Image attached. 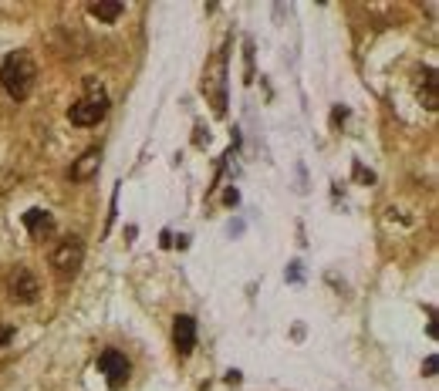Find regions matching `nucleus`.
I'll return each mask as SVG.
<instances>
[{"instance_id":"11","label":"nucleus","mask_w":439,"mask_h":391,"mask_svg":"<svg viewBox=\"0 0 439 391\" xmlns=\"http://www.w3.org/2000/svg\"><path fill=\"white\" fill-rule=\"evenodd\" d=\"M24 226H28L30 236H45L47 229L54 226V219H51V212L47 210H28L24 212Z\"/></svg>"},{"instance_id":"12","label":"nucleus","mask_w":439,"mask_h":391,"mask_svg":"<svg viewBox=\"0 0 439 391\" xmlns=\"http://www.w3.org/2000/svg\"><path fill=\"white\" fill-rule=\"evenodd\" d=\"M243 61H247V81H254V41H243Z\"/></svg>"},{"instance_id":"10","label":"nucleus","mask_w":439,"mask_h":391,"mask_svg":"<svg viewBox=\"0 0 439 391\" xmlns=\"http://www.w3.org/2000/svg\"><path fill=\"white\" fill-rule=\"evenodd\" d=\"M88 14L105 20V24H115L122 14H125V4L122 0H98V4H88Z\"/></svg>"},{"instance_id":"4","label":"nucleus","mask_w":439,"mask_h":391,"mask_svg":"<svg viewBox=\"0 0 439 391\" xmlns=\"http://www.w3.org/2000/svg\"><path fill=\"white\" fill-rule=\"evenodd\" d=\"M7 294H11V301L34 303L37 294H41V284H37V277L28 267H14V270L7 273Z\"/></svg>"},{"instance_id":"13","label":"nucleus","mask_w":439,"mask_h":391,"mask_svg":"<svg viewBox=\"0 0 439 391\" xmlns=\"http://www.w3.org/2000/svg\"><path fill=\"white\" fill-rule=\"evenodd\" d=\"M288 280H291V284H301V280H304V270H301V263H298V260L288 267Z\"/></svg>"},{"instance_id":"8","label":"nucleus","mask_w":439,"mask_h":391,"mask_svg":"<svg viewBox=\"0 0 439 391\" xmlns=\"http://www.w3.org/2000/svg\"><path fill=\"white\" fill-rule=\"evenodd\" d=\"M98 166H102V152H98V149H88L75 162V166H71V182H88L91 176L98 172Z\"/></svg>"},{"instance_id":"1","label":"nucleus","mask_w":439,"mask_h":391,"mask_svg":"<svg viewBox=\"0 0 439 391\" xmlns=\"http://www.w3.org/2000/svg\"><path fill=\"white\" fill-rule=\"evenodd\" d=\"M34 78H37V68H34V61L28 54H11L0 64V85L14 102L28 98L30 88H34Z\"/></svg>"},{"instance_id":"5","label":"nucleus","mask_w":439,"mask_h":391,"mask_svg":"<svg viewBox=\"0 0 439 391\" xmlns=\"http://www.w3.org/2000/svg\"><path fill=\"white\" fill-rule=\"evenodd\" d=\"M105 112H108V98L102 95V98H85V102L71 105L68 119H71V125H78V128H88V125H98V121L105 119Z\"/></svg>"},{"instance_id":"17","label":"nucleus","mask_w":439,"mask_h":391,"mask_svg":"<svg viewBox=\"0 0 439 391\" xmlns=\"http://www.w3.org/2000/svg\"><path fill=\"white\" fill-rule=\"evenodd\" d=\"M11 337H14V331H11V327H0V347L7 344V341H11Z\"/></svg>"},{"instance_id":"14","label":"nucleus","mask_w":439,"mask_h":391,"mask_svg":"<svg viewBox=\"0 0 439 391\" xmlns=\"http://www.w3.org/2000/svg\"><path fill=\"white\" fill-rule=\"evenodd\" d=\"M223 203H227V206H237V203H240V193H237V189H227Z\"/></svg>"},{"instance_id":"2","label":"nucleus","mask_w":439,"mask_h":391,"mask_svg":"<svg viewBox=\"0 0 439 391\" xmlns=\"http://www.w3.org/2000/svg\"><path fill=\"white\" fill-rule=\"evenodd\" d=\"M203 91L213 95V112H216V115H227V51H216L213 61L206 64Z\"/></svg>"},{"instance_id":"16","label":"nucleus","mask_w":439,"mask_h":391,"mask_svg":"<svg viewBox=\"0 0 439 391\" xmlns=\"http://www.w3.org/2000/svg\"><path fill=\"white\" fill-rule=\"evenodd\" d=\"M423 371H426V375H429V378L436 375V358H433V354H429V358H426V364H423Z\"/></svg>"},{"instance_id":"3","label":"nucleus","mask_w":439,"mask_h":391,"mask_svg":"<svg viewBox=\"0 0 439 391\" xmlns=\"http://www.w3.org/2000/svg\"><path fill=\"white\" fill-rule=\"evenodd\" d=\"M81 260H85V246L78 236H64V240L54 246V253H51V267L61 273V277H71V273L81 267Z\"/></svg>"},{"instance_id":"7","label":"nucleus","mask_w":439,"mask_h":391,"mask_svg":"<svg viewBox=\"0 0 439 391\" xmlns=\"http://www.w3.org/2000/svg\"><path fill=\"white\" fill-rule=\"evenodd\" d=\"M172 344H176L180 354H189V351L197 347V320L189 314L176 317V324H172Z\"/></svg>"},{"instance_id":"9","label":"nucleus","mask_w":439,"mask_h":391,"mask_svg":"<svg viewBox=\"0 0 439 391\" xmlns=\"http://www.w3.org/2000/svg\"><path fill=\"white\" fill-rule=\"evenodd\" d=\"M419 98L429 112L439 108V78H436V68H423V81H419Z\"/></svg>"},{"instance_id":"15","label":"nucleus","mask_w":439,"mask_h":391,"mask_svg":"<svg viewBox=\"0 0 439 391\" xmlns=\"http://www.w3.org/2000/svg\"><path fill=\"white\" fill-rule=\"evenodd\" d=\"M227 233H230V236H240V233H243V219H233V223L227 226Z\"/></svg>"},{"instance_id":"6","label":"nucleus","mask_w":439,"mask_h":391,"mask_svg":"<svg viewBox=\"0 0 439 391\" xmlns=\"http://www.w3.org/2000/svg\"><path fill=\"white\" fill-rule=\"evenodd\" d=\"M98 368H102V375H105L108 388H122L125 381H129V361H125V354H119L115 347H108L98 354Z\"/></svg>"}]
</instances>
